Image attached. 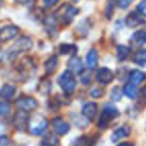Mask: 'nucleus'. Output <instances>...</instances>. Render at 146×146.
I'll use <instances>...</instances> for the list:
<instances>
[{
  "label": "nucleus",
  "instance_id": "38",
  "mask_svg": "<svg viewBox=\"0 0 146 146\" xmlns=\"http://www.w3.org/2000/svg\"><path fill=\"white\" fill-rule=\"evenodd\" d=\"M1 5H2V0H0V7H1Z\"/></svg>",
  "mask_w": 146,
  "mask_h": 146
},
{
  "label": "nucleus",
  "instance_id": "1",
  "mask_svg": "<svg viewBox=\"0 0 146 146\" xmlns=\"http://www.w3.org/2000/svg\"><path fill=\"white\" fill-rule=\"evenodd\" d=\"M79 13V9L70 4H63L54 14L55 18L60 20L64 25H68L73 18Z\"/></svg>",
  "mask_w": 146,
  "mask_h": 146
},
{
  "label": "nucleus",
  "instance_id": "21",
  "mask_svg": "<svg viewBox=\"0 0 146 146\" xmlns=\"http://www.w3.org/2000/svg\"><path fill=\"white\" fill-rule=\"evenodd\" d=\"M15 92H16V88L15 86L10 85V84H6L0 89V97L3 99H10L14 96Z\"/></svg>",
  "mask_w": 146,
  "mask_h": 146
},
{
  "label": "nucleus",
  "instance_id": "20",
  "mask_svg": "<svg viewBox=\"0 0 146 146\" xmlns=\"http://www.w3.org/2000/svg\"><path fill=\"white\" fill-rule=\"evenodd\" d=\"M132 60L135 64L141 67L146 66V50L145 49H139L134 53Z\"/></svg>",
  "mask_w": 146,
  "mask_h": 146
},
{
  "label": "nucleus",
  "instance_id": "11",
  "mask_svg": "<svg viewBox=\"0 0 146 146\" xmlns=\"http://www.w3.org/2000/svg\"><path fill=\"white\" fill-rule=\"evenodd\" d=\"M29 117L27 115V112L19 111L14 116V126L17 128V130H25L28 127Z\"/></svg>",
  "mask_w": 146,
  "mask_h": 146
},
{
  "label": "nucleus",
  "instance_id": "35",
  "mask_svg": "<svg viewBox=\"0 0 146 146\" xmlns=\"http://www.w3.org/2000/svg\"><path fill=\"white\" fill-rule=\"evenodd\" d=\"M42 1L46 7H53L58 3L59 0H42Z\"/></svg>",
  "mask_w": 146,
  "mask_h": 146
},
{
  "label": "nucleus",
  "instance_id": "36",
  "mask_svg": "<svg viewBox=\"0 0 146 146\" xmlns=\"http://www.w3.org/2000/svg\"><path fill=\"white\" fill-rule=\"evenodd\" d=\"M113 8H114V3L112 2V0H110L109 2L107 3V7H106V15H107L108 12L110 11V17H111L112 13H113Z\"/></svg>",
  "mask_w": 146,
  "mask_h": 146
},
{
  "label": "nucleus",
  "instance_id": "26",
  "mask_svg": "<svg viewBox=\"0 0 146 146\" xmlns=\"http://www.w3.org/2000/svg\"><path fill=\"white\" fill-rule=\"evenodd\" d=\"M122 94H123V91L122 89L119 87V86H115L113 87V89L111 90V93H110V97L113 101L117 102L119 100H121V97H122Z\"/></svg>",
  "mask_w": 146,
  "mask_h": 146
},
{
  "label": "nucleus",
  "instance_id": "27",
  "mask_svg": "<svg viewBox=\"0 0 146 146\" xmlns=\"http://www.w3.org/2000/svg\"><path fill=\"white\" fill-rule=\"evenodd\" d=\"M71 117H72V120H73V122H74V124H75L76 126H78L79 128H84L87 126L88 120L86 119L84 116L82 119H81V116H78V115H76V114H75V117L73 115H71Z\"/></svg>",
  "mask_w": 146,
  "mask_h": 146
},
{
  "label": "nucleus",
  "instance_id": "10",
  "mask_svg": "<svg viewBox=\"0 0 146 146\" xmlns=\"http://www.w3.org/2000/svg\"><path fill=\"white\" fill-rule=\"evenodd\" d=\"M97 104L94 103V102H87L82 106L81 113L88 121H91L95 118L96 114H97Z\"/></svg>",
  "mask_w": 146,
  "mask_h": 146
},
{
  "label": "nucleus",
  "instance_id": "29",
  "mask_svg": "<svg viewBox=\"0 0 146 146\" xmlns=\"http://www.w3.org/2000/svg\"><path fill=\"white\" fill-rule=\"evenodd\" d=\"M89 95L91 96L92 98H101V97H103V95H104V90L102 89V88H97V87H95V88H92L91 90L89 91Z\"/></svg>",
  "mask_w": 146,
  "mask_h": 146
},
{
  "label": "nucleus",
  "instance_id": "30",
  "mask_svg": "<svg viewBox=\"0 0 146 146\" xmlns=\"http://www.w3.org/2000/svg\"><path fill=\"white\" fill-rule=\"evenodd\" d=\"M145 106L146 105V86H144L139 91V100H138V105Z\"/></svg>",
  "mask_w": 146,
  "mask_h": 146
},
{
  "label": "nucleus",
  "instance_id": "24",
  "mask_svg": "<svg viewBox=\"0 0 146 146\" xmlns=\"http://www.w3.org/2000/svg\"><path fill=\"white\" fill-rule=\"evenodd\" d=\"M130 52H131V50H130L129 47L125 46V45H118L117 46V58H118V60H120V61L125 60V59L129 56Z\"/></svg>",
  "mask_w": 146,
  "mask_h": 146
},
{
  "label": "nucleus",
  "instance_id": "7",
  "mask_svg": "<svg viewBox=\"0 0 146 146\" xmlns=\"http://www.w3.org/2000/svg\"><path fill=\"white\" fill-rule=\"evenodd\" d=\"M114 79V73L109 68L102 67L96 73V81L103 85L110 84Z\"/></svg>",
  "mask_w": 146,
  "mask_h": 146
},
{
  "label": "nucleus",
  "instance_id": "23",
  "mask_svg": "<svg viewBox=\"0 0 146 146\" xmlns=\"http://www.w3.org/2000/svg\"><path fill=\"white\" fill-rule=\"evenodd\" d=\"M123 93L127 96L129 99H134L137 96V89H136V86L133 85L131 83H127L124 85L123 89H122Z\"/></svg>",
  "mask_w": 146,
  "mask_h": 146
},
{
  "label": "nucleus",
  "instance_id": "3",
  "mask_svg": "<svg viewBox=\"0 0 146 146\" xmlns=\"http://www.w3.org/2000/svg\"><path fill=\"white\" fill-rule=\"evenodd\" d=\"M118 116H119V110L117 109V107L115 105H112V104H106L99 117L98 126L101 129H105L109 125L111 120L115 117H118Z\"/></svg>",
  "mask_w": 146,
  "mask_h": 146
},
{
  "label": "nucleus",
  "instance_id": "5",
  "mask_svg": "<svg viewBox=\"0 0 146 146\" xmlns=\"http://www.w3.org/2000/svg\"><path fill=\"white\" fill-rule=\"evenodd\" d=\"M32 46H33L32 40L27 36H22L17 41H15V43L10 48L9 53H10V55L14 56V55H17V54H19V53L29 51L32 48Z\"/></svg>",
  "mask_w": 146,
  "mask_h": 146
},
{
  "label": "nucleus",
  "instance_id": "19",
  "mask_svg": "<svg viewBox=\"0 0 146 146\" xmlns=\"http://www.w3.org/2000/svg\"><path fill=\"white\" fill-rule=\"evenodd\" d=\"M59 53L62 55L74 56L77 53V46L74 44H69V43H63L59 46Z\"/></svg>",
  "mask_w": 146,
  "mask_h": 146
},
{
  "label": "nucleus",
  "instance_id": "28",
  "mask_svg": "<svg viewBox=\"0 0 146 146\" xmlns=\"http://www.w3.org/2000/svg\"><path fill=\"white\" fill-rule=\"evenodd\" d=\"M10 103L7 101H0V116H4L10 111Z\"/></svg>",
  "mask_w": 146,
  "mask_h": 146
},
{
  "label": "nucleus",
  "instance_id": "16",
  "mask_svg": "<svg viewBox=\"0 0 146 146\" xmlns=\"http://www.w3.org/2000/svg\"><path fill=\"white\" fill-rule=\"evenodd\" d=\"M146 79V74L143 71H140L138 69L131 71L129 74V83L133 84V85H139L141 84L144 80Z\"/></svg>",
  "mask_w": 146,
  "mask_h": 146
},
{
  "label": "nucleus",
  "instance_id": "22",
  "mask_svg": "<svg viewBox=\"0 0 146 146\" xmlns=\"http://www.w3.org/2000/svg\"><path fill=\"white\" fill-rule=\"evenodd\" d=\"M41 144L42 146H57L59 144V138L54 133H49L43 137Z\"/></svg>",
  "mask_w": 146,
  "mask_h": 146
},
{
  "label": "nucleus",
  "instance_id": "18",
  "mask_svg": "<svg viewBox=\"0 0 146 146\" xmlns=\"http://www.w3.org/2000/svg\"><path fill=\"white\" fill-rule=\"evenodd\" d=\"M57 64H58V58L55 55L49 57L44 63V69L47 75H51L55 72L57 68Z\"/></svg>",
  "mask_w": 146,
  "mask_h": 146
},
{
  "label": "nucleus",
  "instance_id": "8",
  "mask_svg": "<svg viewBox=\"0 0 146 146\" xmlns=\"http://www.w3.org/2000/svg\"><path fill=\"white\" fill-rule=\"evenodd\" d=\"M19 33V28L14 25H8L0 29V41L6 42L11 39L15 38Z\"/></svg>",
  "mask_w": 146,
  "mask_h": 146
},
{
  "label": "nucleus",
  "instance_id": "9",
  "mask_svg": "<svg viewBox=\"0 0 146 146\" xmlns=\"http://www.w3.org/2000/svg\"><path fill=\"white\" fill-rule=\"evenodd\" d=\"M67 67H68V70L73 74H81L84 71L83 62H82L81 58L75 56V55L67 61Z\"/></svg>",
  "mask_w": 146,
  "mask_h": 146
},
{
  "label": "nucleus",
  "instance_id": "15",
  "mask_svg": "<svg viewBox=\"0 0 146 146\" xmlns=\"http://www.w3.org/2000/svg\"><path fill=\"white\" fill-rule=\"evenodd\" d=\"M130 134V127L128 125H122L118 127L116 130H114L113 133L111 134V141L117 142L123 138L127 137Z\"/></svg>",
  "mask_w": 146,
  "mask_h": 146
},
{
  "label": "nucleus",
  "instance_id": "31",
  "mask_svg": "<svg viewBox=\"0 0 146 146\" xmlns=\"http://www.w3.org/2000/svg\"><path fill=\"white\" fill-rule=\"evenodd\" d=\"M136 9H137V12L139 13L141 16L146 17V0H142L141 2L137 5Z\"/></svg>",
  "mask_w": 146,
  "mask_h": 146
},
{
  "label": "nucleus",
  "instance_id": "13",
  "mask_svg": "<svg viewBox=\"0 0 146 146\" xmlns=\"http://www.w3.org/2000/svg\"><path fill=\"white\" fill-rule=\"evenodd\" d=\"M53 127L55 131L60 135H65L70 131V124L65 121L62 117H56L53 120Z\"/></svg>",
  "mask_w": 146,
  "mask_h": 146
},
{
  "label": "nucleus",
  "instance_id": "33",
  "mask_svg": "<svg viewBox=\"0 0 146 146\" xmlns=\"http://www.w3.org/2000/svg\"><path fill=\"white\" fill-rule=\"evenodd\" d=\"M15 2L18 3V4L23 5V6L32 7L36 3V0H15Z\"/></svg>",
  "mask_w": 146,
  "mask_h": 146
},
{
  "label": "nucleus",
  "instance_id": "37",
  "mask_svg": "<svg viewBox=\"0 0 146 146\" xmlns=\"http://www.w3.org/2000/svg\"><path fill=\"white\" fill-rule=\"evenodd\" d=\"M117 146H133V144L130 143V142H123V143L118 144Z\"/></svg>",
  "mask_w": 146,
  "mask_h": 146
},
{
  "label": "nucleus",
  "instance_id": "6",
  "mask_svg": "<svg viewBox=\"0 0 146 146\" xmlns=\"http://www.w3.org/2000/svg\"><path fill=\"white\" fill-rule=\"evenodd\" d=\"M16 105L21 111L30 112L38 107V101L30 96H24L16 100Z\"/></svg>",
  "mask_w": 146,
  "mask_h": 146
},
{
  "label": "nucleus",
  "instance_id": "17",
  "mask_svg": "<svg viewBox=\"0 0 146 146\" xmlns=\"http://www.w3.org/2000/svg\"><path fill=\"white\" fill-rule=\"evenodd\" d=\"M86 63L89 69H95L98 65V52L96 49H90L86 55Z\"/></svg>",
  "mask_w": 146,
  "mask_h": 146
},
{
  "label": "nucleus",
  "instance_id": "32",
  "mask_svg": "<svg viewBox=\"0 0 146 146\" xmlns=\"http://www.w3.org/2000/svg\"><path fill=\"white\" fill-rule=\"evenodd\" d=\"M133 1L134 0H116V3H117L118 7H120V8H122V9H125V8H127Z\"/></svg>",
  "mask_w": 146,
  "mask_h": 146
},
{
  "label": "nucleus",
  "instance_id": "34",
  "mask_svg": "<svg viewBox=\"0 0 146 146\" xmlns=\"http://www.w3.org/2000/svg\"><path fill=\"white\" fill-rule=\"evenodd\" d=\"M9 142H10V140H9V138L7 136H0V146H8Z\"/></svg>",
  "mask_w": 146,
  "mask_h": 146
},
{
  "label": "nucleus",
  "instance_id": "2",
  "mask_svg": "<svg viewBox=\"0 0 146 146\" xmlns=\"http://www.w3.org/2000/svg\"><path fill=\"white\" fill-rule=\"evenodd\" d=\"M58 84L61 87V89L67 94L70 95L74 92L76 87V80L74 77V74L70 72L69 70H65L61 75L58 77Z\"/></svg>",
  "mask_w": 146,
  "mask_h": 146
},
{
  "label": "nucleus",
  "instance_id": "4",
  "mask_svg": "<svg viewBox=\"0 0 146 146\" xmlns=\"http://www.w3.org/2000/svg\"><path fill=\"white\" fill-rule=\"evenodd\" d=\"M48 122L45 117L41 115H35L31 117L28 121V129L29 132L33 135H41L44 133L47 129Z\"/></svg>",
  "mask_w": 146,
  "mask_h": 146
},
{
  "label": "nucleus",
  "instance_id": "12",
  "mask_svg": "<svg viewBox=\"0 0 146 146\" xmlns=\"http://www.w3.org/2000/svg\"><path fill=\"white\" fill-rule=\"evenodd\" d=\"M146 43V31L145 30H139L136 31L132 34L130 37V44L131 47L134 48H139L143 46Z\"/></svg>",
  "mask_w": 146,
  "mask_h": 146
},
{
  "label": "nucleus",
  "instance_id": "25",
  "mask_svg": "<svg viewBox=\"0 0 146 146\" xmlns=\"http://www.w3.org/2000/svg\"><path fill=\"white\" fill-rule=\"evenodd\" d=\"M51 88V83L48 79H42L38 84V91L41 94H48Z\"/></svg>",
  "mask_w": 146,
  "mask_h": 146
},
{
  "label": "nucleus",
  "instance_id": "14",
  "mask_svg": "<svg viewBox=\"0 0 146 146\" xmlns=\"http://www.w3.org/2000/svg\"><path fill=\"white\" fill-rule=\"evenodd\" d=\"M144 19L141 17V15L137 12H131L126 17L125 23L129 28H136L140 25L144 24Z\"/></svg>",
  "mask_w": 146,
  "mask_h": 146
}]
</instances>
